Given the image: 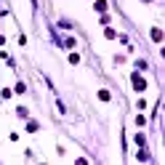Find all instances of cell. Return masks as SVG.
Instances as JSON below:
<instances>
[{
    "instance_id": "cell-1",
    "label": "cell",
    "mask_w": 165,
    "mask_h": 165,
    "mask_svg": "<svg viewBox=\"0 0 165 165\" xmlns=\"http://www.w3.org/2000/svg\"><path fill=\"white\" fill-rule=\"evenodd\" d=\"M133 85H136V91H144L146 83H144V77H141V75H133Z\"/></svg>"
},
{
    "instance_id": "cell-2",
    "label": "cell",
    "mask_w": 165,
    "mask_h": 165,
    "mask_svg": "<svg viewBox=\"0 0 165 165\" xmlns=\"http://www.w3.org/2000/svg\"><path fill=\"white\" fill-rule=\"evenodd\" d=\"M152 40H154V43H160V40H163V32H160V29H152Z\"/></svg>"
},
{
    "instance_id": "cell-3",
    "label": "cell",
    "mask_w": 165,
    "mask_h": 165,
    "mask_svg": "<svg viewBox=\"0 0 165 165\" xmlns=\"http://www.w3.org/2000/svg\"><path fill=\"white\" fill-rule=\"evenodd\" d=\"M96 11H106V0H96Z\"/></svg>"
}]
</instances>
